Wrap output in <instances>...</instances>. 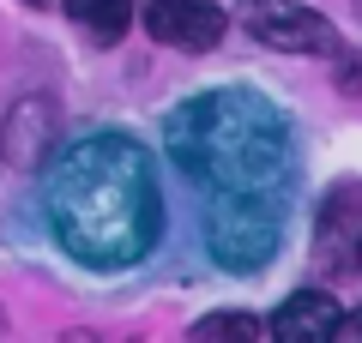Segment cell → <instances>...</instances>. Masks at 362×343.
Masks as SVG:
<instances>
[{
  "label": "cell",
  "mask_w": 362,
  "mask_h": 343,
  "mask_svg": "<svg viewBox=\"0 0 362 343\" xmlns=\"http://www.w3.org/2000/svg\"><path fill=\"white\" fill-rule=\"evenodd\" d=\"M42 211L66 259L90 271L139 265L163 235V187L127 133H85L54 157L42 181Z\"/></svg>",
  "instance_id": "obj_1"
},
{
  "label": "cell",
  "mask_w": 362,
  "mask_h": 343,
  "mask_svg": "<svg viewBox=\"0 0 362 343\" xmlns=\"http://www.w3.org/2000/svg\"><path fill=\"white\" fill-rule=\"evenodd\" d=\"M169 157L194 187L211 199L223 193H284L296 175V145H290V121L272 97L247 85L230 90H199L169 114Z\"/></svg>",
  "instance_id": "obj_2"
},
{
  "label": "cell",
  "mask_w": 362,
  "mask_h": 343,
  "mask_svg": "<svg viewBox=\"0 0 362 343\" xmlns=\"http://www.w3.org/2000/svg\"><path fill=\"white\" fill-rule=\"evenodd\" d=\"M284 247V193H223L206 217V253L230 271H259Z\"/></svg>",
  "instance_id": "obj_3"
},
{
  "label": "cell",
  "mask_w": 362,
  "mask_h": 343,
  "mask_svg": "<svg viewBox=\"0 0 362 343\" xmlns=\"http://www.w3.org/2000/svg\"><path fill=\"white\" fill-rule=\"evenodd\" d=\"M235 25L259 49H278V54H338V37L326 25V13H314L302 0H242Z\"/></svg>",
  "instance_id": "obj_4"
},
{
  "label": "cell",
  "mask_w": 362,
  "mask_h": 343,
  "mask_svg": "<svg viewBox=\"0 0 362 343\" xmlns=\"http://www.w3.org/2000/svg\"><path fill=\"white\" fill-rule=\"evenodd\" d=\"M223 6L211 0H151L145 6V30H151L163 49H181V54H206L223 42Z\"/></svg>",
  "instance_id": "obj_5"
},
{
  "label": "cell",
  "mask_w": 362,
  "mask_h": 343,
  "mask_svg": "<svg viewBox=\"0 0 362 343\" xmlns=\"http://www.w3.org/2000/svg\"><path fill=\"white\" fill-rule=\"evenodd\" d=\"M356 241H362V181H338L320 205V229H314V247L320 259L356 271Z\"/></svg>",
  "instance_id": "obj_6"
},
{
  "label": "cell",
  "mask_w": 362,
  "mask_h": 343,
  "mask_svg": "<svg viewBox=\"0 0 362 343\" xmlns=\"http://www.w3.org/2000/svg\"><path fill=\"white\" fill-rule=\"evenodd\" d=\"M344 331V307L326 289H296L278 313H272V337L278 343H326Z\"/></svg>",
  "instance_id": "obj_7"
},
{
  "label": "cell",
  "mask_w": 362,
  "mask_h": 343,
  "mask_svg": "<svg viewBox=\"0 0 362 343\" xmlns=\"http://www.w3.org/2000/svg\"><path fill=\"white\" fill-rule=\"evenodd\" d=\"M54 133V102H18L13 121H6V133H0V151H6V163L13 169H30L42 157V145H49Z\"/></svg>",
  "instance_id": "obj_8"
},
{
  "label": "cell",
  "mask_w": 362,
  "mask_h": 343,
  "mask_svg": "<svg viewBox=\"0 0 362 343\" xmlns=\"http://www.w3.org/2000/svg\"><path fill=\"white\" fill-rule=\"evenodd\" d=\"M66 18H73V30H78L85 42L109 49V42L127 37V25H133V0H66Z\"/></svg>",
  "instance_id": "obj_9"
},
{
  "label": "cell",
  "mask_w": 362,
  "mask_h": 343,
  "mask_svg": "<svg viewBox=\"0 0 362 343\" xmlns=\"http://www.w3.org/2000/svg\"><path fill=\"white\" fill-rule=\"evenodd\" d=\"M223 337L254 343V337H266V325H259L254 313H211V319H199V325H194V343H223Z\"/></svg>",
  "instance_id": "obj_10"
},
{
  "label": "cell",
  "mask_w": 362,
  "mask_h": 343,
  "mask_svg": "<svg viewBox=\"0 0 362 343\" xmlns=\"http://www.w3.org/2000/svg\"><path fill=\"white\" fill-rule=\"evenodd\" d=\"M338 90H344V97H362V49L338 54Z\"/></svg>",
  "instance_id": "obj_11"
},
{
  "label": "cell",
  "mask_w": 362,
  "mask_h": 343,
  "mask_svg": "<svg viewBox=\"0 0 362 343\" xmlns=\"http://www.w3.org/2000/svg\"><path fill=\"white\" fill-rule=\"evenodd\" d=\"M356 271H362V241H356Z\"/></svg>",
  "instance_id": "obj_12"
},
{
  "label": "cell",
  "mask_w": 362,
  "mask_h": 343,
  "mask_svg": "<svg viewBox=\"0 0 362 343\" xmlns=\"http://www.w3.org/2000/svg\"><path fill=\"white\" fill-rule=\"evenodd\" d=\"M356 337H362V313H356Z\"/></svg>",
  "instance_id": "obj_13"
},
{
  "label": "cell",
  "mask_w": 362,
  "mask_h": 343,
  "mask_svg": "<svg viewBox=\"0 0 362 343\" xmlns=\"http://www.w3.org/2000/svg\"><path fill=\"white\" fill-rule=\"evenodd\" d=\"M356 13H362V0H356Z\"/></svg>",
  "instance_id": "obj_14"
}]
</instances>
